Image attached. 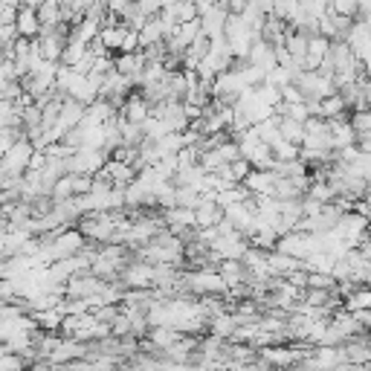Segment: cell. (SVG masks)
Segmentation results:
<instances>
[{"label": "cell", "instance_id": "5", "mask_svg": "<svg viewBox=\"0 0 371 371\" xmlns=\"http://www.w3.org/2000/svg\"><path fill=\"white\" fill-rule=\"evenodd\" d=\"M363 200H365V203H368V206H371V183H368V186H365V195H363Z\"/></svg>", "mask_w": 371, "mask_h": 371}, {"label": "cell", "instance_id": "1", "mask_svg": "<svg viewBox=\"0 0 371 371\" xmlns=\"http://www.w3.org/2000/svg\"><path fill=\"white\" fill-rule=\"evenodd\" d=\"M348 114V105L340 93H331V96H322L319 99V117L322 119H343Z\"/></svg>", "mask_w": 371, "mask_h": 371}, {"label": "cell", "instance_id": "3", "mask_svg": "<svg viewBox=\"0 0 371 371\" xmlns=\"http://www.w3.org/2000/svg\"><path fill=\"white\" fill-rule=\"evenodd\" d=\"M348 122H351V128H354L357 134H368V131H371V107L354 110V117H351Z\"/></svg>", "mask_w": 371, "mask_h": 371}, {"label": "cell", "instance_id": "2", "mask_svg": "<svg viewBox=\"0 0 371 371\" xmlns=\"http://www.w3.org/2000/svg\"><path fill=\"white\" fill-rule=\"evenodd\" d=\"M357 6L360 0H328V12L345 15V18H357Z\"/></svg>", "mask_w": 371, "mask_h": 371}, {"label": "cell", "instance_id": "4", "mask_svg": "<svg viewBox=\"0 0 371 371\" xmlns=\"http://www.w3.org/2000/svg\"><path fill=\"white\" fill-rule=\"evenodd\" d=\"M354 319L360 322L363 331H371V308H368V311H357V313H354Z\"/></svg>", "mask_w": 371, "mask_h": 371}]
</instances>
